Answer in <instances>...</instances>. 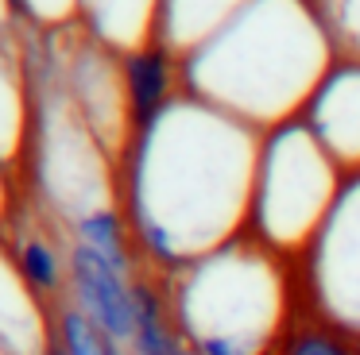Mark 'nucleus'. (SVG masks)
<instances>
[{
  "label": "nucleus",
  "mask_w": 360,
  "mask_h": 355,
  "mask_svg": "<svg viewBox=\"0 0 360 355\" xmlns=\"http://www.w3.org/2000/svg\"><path fill=\"white\" fill-rule=\"evenodd\" d=\"M356 355H360V340H356Z\"/></svg>",
  "instance_id": "nucleus-18"
},
{
  "label": "nucleus",
  "mask_w": 360,
  "mask_h": 355,
  "mask_svg": "<svg viewBox=\"0 0 360 355\" xmlns=\"http://www.w3.org/2000/svg\"><path fill=\"white\" fill-rule=\"evenodd\" d=\"M66 267H70V286H66V301L78 305L105 336L117 344H132L136 332V297H132V274L117 270L94 255L89 247L70 243L66 247Z\"/></svg>",
  "instance_id": "nucleus-6"
},
{
  "label": "nucleus",
  "mask_w": 360,
  "mask_h": 355,
  "mask_svg": "<svg viewBox=\"0 0 360 355\" xmlns=\"http://www.w3.org/2000/svg\"><path fill=\"white\" fill-rule=\"evenodd\" d=\"M259 143L244 120L182 93L120 154V205L140 267L171 278L248 232Z\"/></svg>",
  "instance_id": "nucleus-1"
},
{
  "label": "nucleus",
  "mask_w": 360,
  "mask_h": 355,
  "mask_svg": "<svg viewBox=\"0 0 360 355\" xmlns=\"http://www.w3.org/2000/svg\"><path fill=\"white\" fill-rule=\"evenodd\" d=\"M0 355H4V347H0Z\"/></svg>",
  "instance_id": "nucleus-19"
},
{
  "label": "nucleus",
  "mask_w": 360,
  "mask_h": 355,
  "mask_svg": "<svg viewBox=\"0 0 360 355\" xmlns=\"http://www.w3.org/2000/svg\"><path fill=\"white\" fill-rule=\"evenodd\" d=\"M136 297V332H132V351L136 355H174L182 344L179 328L171 316V301H167V286L159 274H136L132 282Z\"/></svg>",
  "instance_id": "nucleus-12"
},
{
  "label": "nucleus",
  "mask_w": 360,
  "mask_h": 355,
  "mask_svg": "<svg viewBox=\"0 0 360 355\" xmlns=\"http://www.w3.org/2000/svg\"><path fill=\"white\" fill-rule=\"evenodd\" d=\"M55 347H58V355H124L117 340L105 336L70 301H63L55 309Z\"/></svg>",
  "instance_id": "nucleus-14"
},
{
  "label": "nucleus",
  "mask_w": 360,
  "mask_h": 355,
  "mask_svg": "<svg viewBox=\"0 0 360 355\" xmlns=\"http://www.w3.org/2000/svg\"><path fill=\"white\" fill-rule=\"evenodd\" d=\"M248 0H159L155 43L174 51L179 58L194 54L213 31H221Z\"/></svg>",
  "instance_id": "nucleus-11"
},
{
  "label": "nucleus",
  "mask_w": 360,
  "mask_h": 355,
  "mask_svg": "<svg viewBox=\"0 0 360 355\" xmlns=\"http://www.w3.org/2000/svg\"><path fill=\"white\" fill-rule=\"evenodd\" d=\"M302 123L337 166L360 170V66H337L321 77L302 108Z\"/></svg>",
  "instance_id": "nucleus-7"
},
{
  "label": "nucleus",
  "mask_w": 360,
  "mask_h": 355,
  "mask_svg": "<svg viewBox=\"0 0 360 355\" xmlns=\"http://www.w3.org/2000/svg\"><path fill=\"white\" fill-rule=\"evenodd\" d=\"M326 31L302 0H248L221 31L182 58L186 89L233 66V81L205 105L244 123H287L326 77Z\"/></svg>",
  "instance_id": "nucleus-2"
},
{
  "label": "nucleus",
  "mask_w": 360,
  "mask_h": 355,
  "mask_svg": "<svg viewBox=\"0 0 360 355\" xmlns=\"http://www.w3.org/2000/svg\"><path fill=\"white\" fill-rule=\"evenodd\" d=\"M271 355H356V340L318 313H302L290 321Z\"/></svg>",
  "instance_id": "nucleus-13"
},
{
  "label": "nucleus",
  "mask_w": 360,
  "mask_h": 355,
  "mask_svg": "<svg viewBox=\"0 0 360 355\" xmlns=\"http://www.w3.org/2000/svg\"><path fill=\"white\" fill-rule=\"evenodd\" d=\"M179 340L202 355H271L295 321V278L256 236L163 278Z\"/></svg>",
  "instance_id": "nucleus-3"
},
{
  "label": "nucleus",
  "mask_w": 360,
  "mask_h": 355,
  "mask_svg": "<svg viewBox=\"0 0 360 355\" xmlns=\"http://www.w3.org/2000/svg\"><path fill=\"white\" fill-rule=\"evenodd\" d=\"M43 355H58V347H51V351H43Z\"/></svg>",
  "instance_id": "nucleus-17"
},
{
  "label": "nucleus",
  "mask_w": 360,
  "mask_h": 355,
  "mask_svg": "<svg viewBox=\"0 0 360 355\" xmlns=\"http://www.w3.org/2000/svg\"><path fill=\"white\" fill-rule=\"evenodd\" d=\"M302 293L310 313L360 340V170L345 178L337 205L302 251Z\"/></svg>",
  "instance_id": "nucleus-5"
},
{
  "label": "nucleus",
  "mask_w": 360,
  "mask_h": 355,
  "mask_svg": "<svg viewBox=\"0 0 360 355\" xmlns=\"http://www.w3.org/2000/svg\"><path fill=\"white\" fill-rule=\"evenodd\" d=\"M345 185L333 154L302 120H287L259 139L248 236L283 259H302Z\"/></svg>",
  "instance_id": "nucleus-4"
},
{
  "label": "nucleus",
  "mask_w": 360,
  "mask_h": 355,
  "mask_svg": "<svg viewBox=\"0 0 360 355\" xmlns=\"http://www.w3.org/2000/svg\"><path fill=\"white\" fill-rule=\"evenodd\" d=\"M4 243H8L12 262H16L20 278L27 282V290L51 309L63 305L66 286H70V267H66V255L55 247V239H51L39 224L24 220V216L12 208V216L4 220Z\"/></svg>",
  "instance_id": "nucleus-10"
},
{
  "label": "nucleus",
  "mask_w": 360,
  "mask_h": 355,
  "mask_svg": "<svg viewBox=\"0 0 360 355\" xmlns=\"http://www.w3.org/2000/svg\"><path fill=\"white\" fill-rule=\"evenodd\" d=\"M174 355H202V351H194L190 344H179V347H174Z\"/></svg>",
  "instance_id": "nucleus-16"
},
{
  "label": "nucleus",
  "mask_w": 360,
  "mask_h": 355,
  "mask_svg": "<svg viewBox=\"0 0 360 355\" xmlns=\"http://www.w3.org/2000/svg\"><path fill=\"white\" fill-rule=\"evenodd\" d=\"M120 77H124L132 135L148 128L151 120H159L182 97V58L167 51L163 43H143L136 51L120 54Z\"/></svg>",
  "instance_id": "nucleus-9"
},
{
  "label": "nucleus",
  "mask_w": 360,
  "mask_h": 355,
  "mask_svg": "<svg viewBox=\"0 0 360 355\" xmlns=\"http://www.w3.org/2000/svg\"><path fill=\"white\" fill-rule=\"evenodd\" d=\"M12 216V205H8V189H4V182H0V224Z\"/></svg>",
  "instance_id": "nucleus-15"
},
{
  "label": "nucleus",
  "mask_w": 360,
  "mask_h": 355,
  "mask_svg": "<svg viewBox=\"0 0 360 355\" xmlns=\"http://www.w3.org/2000/svg\"><path fill=\"white\" fill-rule=\"evenodd\" d=\"M0 347L4 355H43L55 347V309L27 290L4 236H0Z\"/></svg>",
  "instance_id": "nucleus-8"
}]
</instances>
